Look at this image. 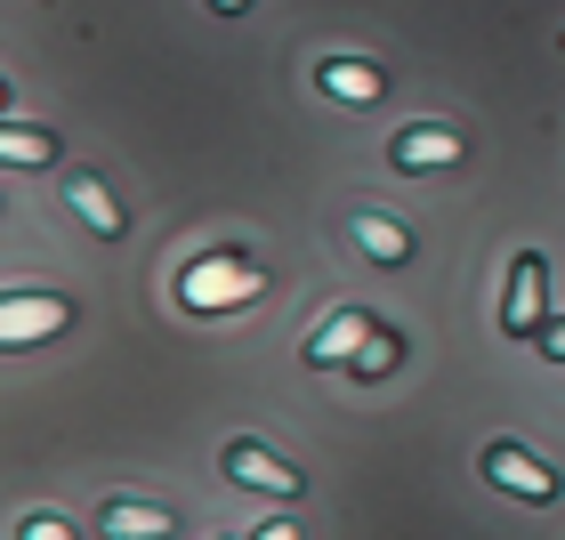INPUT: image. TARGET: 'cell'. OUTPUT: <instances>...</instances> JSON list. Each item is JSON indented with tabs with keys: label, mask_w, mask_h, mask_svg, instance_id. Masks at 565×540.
Here are the masks:
<instances>
[{
	"label": "cell",
	"mask_w": 565,
	"mask_h": 540,
	"mask_svg": "<svg viewBox=\"0 0 565 540\" xmlns=\"http://www.w3.org/2000/svg\"><path fill=\"white\" fill-rule=\"evenodd\" d=\"M259 291H267V274L250 259H194L178 274V306H194V315H226V306H243Z\"/></svg>",
	"instance_id": "1"
},
{
	"label": "cell",
	"mask_w": 565,
	"mask_h": 540,
	"mask_svg": "<svg viewBox=\"0 0 565 540\" xmlns=\"http://www.w3.org/2000/svg\"><path fill=\"white\" fill-rule=\"evenodd\" d=\"M542 323H550V267H542V250H518L509 259V291H501V331L533 347Z\"/></svg>",
	"instance_id": "2"
},
{
	"label": "cell",
	"mask_w": 565,
	"mask_h": 540,
	"mask_svg": "<svg viewBox=\"0 0 565 540\" xmlns=\"http://www.w3.org/2000/svg\"><path fill=\"white\" fill-rule=\"evenodd\" d=\"M65 323H73V299H57V291H9L0 299V347L65 339Z\"/></svg>",
	"instance_id": "3"
},
{
	"label": "cell",
	"mask_w": 565,
	"mask_h": 540,
	"mask_svg": "<svg viewBox=\"0 0 565 540\" xmlns=\"http://www.w3.org/2000/svg\"><path fill=\"white\" fill-rule=\"evenodd\" d=\"M484 484H493V493H518V500H533V508H550L557 500V468L550 460H533L525 444H484Z\"/></svg>",
	"instance_id": "4"
},
{
	"label": "cell",
	"mask_w": 565,
	"mask_h": 540,
	"mask_svg": "<svg viewBox=\"0 0 565 540\" xmlns=\"http://www.w3.org/2000/svg\"><path fill=\"white\" fill-rule=\"evenodd\" d=\"M226 476L250 484V493H275V500H299V493H307V476H299L282 452H267L259 435H235V444H226Z\"/></svg>",
	"instance_id": "5"
},
{
	"label": "cell",
	"mask_w": 565,
	"mask_h": 540,
	"mask_svg": "<svg viewBox=\"0 0 565 540\" xmlns=\"http://www.w3.org/2000/svg\"><path fill=\"white\" fill-rule=\"evenodd\" d=\"M65 210L82 218L97 242H130V210L106 194V177H97V170H65Z\"/></svg>",
	"instance_id": "6"
},
{
	"label": "cell",
	"mask_w": 565,
	"mask_h": 540,
	"mask_svg": "<svg viewBox=\"0 0 565 540\" xmlns=\"http://www.w3.org/2000/svg\"><path fill=\"white\" fill-rule=\"evenodd\" d=\"M372 331H380V323L364 315V306H340V315H323L316 331H307V347H299V355H307V371H323V364H355V347H364Z\"/></svg>",
	"instance_id": "7"
},
{
	"label": "cell",
	"mask_w": 565,
	"mask_h": 540,
	"mask_svg": "<svg viewBox=\"0 0 565 540\" xmlns=\"http://www.w3.org/2000/svg\"><path fill=\"white\" fill-rule=\"evenodd\" d=\"M460 153H469V145H460V138L445 130V121H413V130H396V138H388V162H396V170H413V177L452 170Z\"/></svg>",
	"instance_id": "8"
},
{
	"label": "cell",
	"mask_w": 565,
	"mask_h": 540,
	"mask_svg": "<svg viewBox=\"0 0 565 540\" xmlns=\"http://www.w3.org/2000/svg\"><path fill=\"white\" fill-rule=\"evenodd\" d=\"M316 89L340 97V106H380V97H388V73L364 65V57H316Z\"/></svg>",
	"instance_id": "9"
},
{
	"label": "cell",
	"mask_w": 565,
	"mask_h": 540,
	"mask_svg": "<svg viewBox=\"0 0 565 540\" xmlns=\"http://www.w3.org/2000/svg\"><path fill=\"white\" fill-rule=\"evenodd\" d=\"M348 235H355V250H364L372 267H404L413 259V226L388 218V210H348Z\"/></svg>",
	"instance_id": "10"
},
{
	"label": "cell",
	"mask_w": 565,
	"mask_h": 540,
	"mask_svg": "<svg viewBox=\"0 0 565 540\" xmlns=\"http://www.w3.org/2000/svg\"><path fill=\"white\" fill-rule=\"evenodd\" d=\"M178 517L170 508H153V500H114L106 508V540H170Z\"/></svg>",
	"instance_id": "11"
},
{
	"label": "cell",
	"mask_w": 565,
	"mask_h": 540,
	"mask_svg": "<svg viewBox=\"0 0 565 540\" xmlns=\"http://www.w3.org/2000/svg\"><path fill=\"white\" fill-rule=\"evenodd\" d=\"M0 162H9V170H49V162H57V138L24 130V121H0Z\"/></svg>",
	"instance_id": "12"
},
{
	"label": "cell",
	"mask_w": 565,
	"mask_h": 540,
	"mask_svg": "<svg viewBox=\"0 0 565 540\" xmlns=\"http://www.w3.org/2000/svg\"><path fill=\"white\" fill-rule=\"evenodd\" d=\"M396 364H404V339H396V331H372V339L355 347V364H348V371H355V379H388Z\"/></svg>",
	"instance_id": "13"
},
{
	"label": "cell",
	"mask_w": 565,
	"mask_h": 540,
	"mask_svg": "<svg viewBox=\"0 0 565 540\" xmlns=\"http://www.w3.org/2000/svg\"><path fill=\"white\" fill-rule=\"evenodd\" d=\"M24 540H82L65 517H24Z\"/></svg>",
	"instance_id": "14"
},
{
	"label": "cell",
	"mask_w": 565,
	"mask_h": 540,
	"mask_svg": "<svg viewBox=\"0 0 565 540\" xmlns=\"http://www.w3.org/2000/svg\"><path fill=\"white\" fill-rule=\"evenodd\" d=\"M533 347H542V355H550V364H565V323L550 315V323H542V339H533Z\"/></svg>",
	"instance_id": "15"
},
{
	"label": "cell",
	"mask_w": 565,
	"mask_h": 540,
	"mask_svg": "<svg viewBox=\"0 0 565 540\" xmlns=\"http://www.w3.org/2000/svg\"><path fill=\"white\" fill-rule=\"evenodd\" d=\"M250 540H299V525H291V517H267V525L250 532Z\"/></svg>",
	"instance_id": "16"
},
{
	"label": "cell",
	"mask_w": 565,
	"mask_h": 540,
	"mask_svg": "<svg viewBox=\"0 0 565 540\" xmlns=\"http://www.w3.org/2000/svg\"><path fill=\"white\" fill-rule=\"evenodd\" d=\"M250 9V0H211V17H243Z\"/></svg>",
	"instance_id": "17"
},
{
	"label": "cell",
	"mask_w": 565,
	"mask_h": 540,
	"mask_svg": "<svg viewBox=\"0 0 565 540\" xmlns=\"http://www.w3.org/2000/svg\"><path fill=\"white\" fill-rule=\"evenodd\" d=\"M0 114H9V82H0Z\"/></svg>",
	"instance_id": "18"
},
{
	"label": "cell",
	"mask_w": 565,
	"mask_h": 540,
	"mask_svg": "<svg viewBox=\"0 0 565 540\" xmlns=\"http://www.w3.org/2000/svg\"><path fill=\"white\" fill-rule=\"evenodd\" d=\"M0 210H9V202H0Z\"/></svg>",
	"instance_id": "19"
}]
</instances>
